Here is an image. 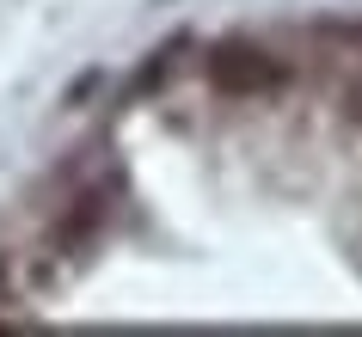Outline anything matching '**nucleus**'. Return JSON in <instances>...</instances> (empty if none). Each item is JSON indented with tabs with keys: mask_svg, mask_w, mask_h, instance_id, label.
Instances as JSON below:
<instances>
[{
	"mask_svg": "<svg viewBox=\"0 0 362 337\" xmlns=\"http://www.w3.org/2000/svg\"><path fill=\"white\" fill-rule=\"evenodd\" d=\"M356 123H362V93H356Z\"/></svg>",
	"mask_w": 362,
	"mask_h": 337,
	"instance_id": "obj_2",
	"label": "nucleus"
},
{
	"mask_svg": "<svg viewBox=\"0 0 362 337\" xmlns=\"http://www.w3.org/2000/svg\"><path fill=\"white\" fill-rule=\"evenodd\" d=\"M203 74H209L215 93H228V98H264V93L288 86V61L258 49V43H215Z\"/></svg>",
	"mask_w": 362,
	"mask_h": 337,
	"instance_id": "obj_1",
	"label": "nucleus"
}]
</instances>
